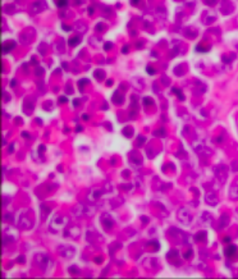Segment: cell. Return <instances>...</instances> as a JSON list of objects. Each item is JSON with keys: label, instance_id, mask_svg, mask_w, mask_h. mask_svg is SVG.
<instances>
[{"label": "cell", "instance_id": "cell-1", "mask_svg": "<svg viewBox=\"0 0 238 279\" xmlns=\"http://www.w3.org/2000/svg\"><path fill=\"white\" fill-rule=\"evenodd\" d=\"M68 224V218L64 215H54L53 219L50 222V230L54 233H59L63 229H65V227Z\"/></svg>", "mask_w": 238, "mask_h": 279}, {"label": "cell", "instance_id": "cell-2", "mask_svg": "<svg viewBox=\"0 0 238 279\" xmlns=\"http://www.w3.org/2000/svg\"><path fill=\"white\" fill-rule=\"evenodd\" d=\"M95 211H96V207L94 206V205H82V204H78L77 206L73 209V214L77 218H79V216L85 215V216H92L95 214Z\"/></svg>", "mask_w": 238, "mask_h": 279}, {"label": "cell", "instance_id": "cell-3", "mask_svg": "<svg viewBox=\"0 0 238 279\" xmlns=\"http://www.w3.org/2000/svg\"><path fill=\"white\" fill-rule=\"evenodd\" d=\"M214 174H215V178L219 181V183L224 185L227 178H228V167L223 163L217 164L214 167Z\"/></svg>", "mask_w": 238, "mask_h": 279}, {"label": "cell", "instance_id": "cell-4", "mask_svg": "<svg viewBox=\"0 0 238 279\" xmlns=\"http://www.w3.org/2000/svg\"><path fill=\"white\" fill-rule=\"evenodd\" d=\"M177 218L179 220V223H182L183 225H189L193 220L192 214L189 212V210L187 207H181L177 212Z\"/></svg>", "mask_w": 238, "mask_h": 279}, {"label": "cell", "instance_id": "cell-5", "mask_svg": "<svg viewBox=\"0 0 238 279\" xmlns=\"http://www.w3.org/2000/svg\"><path fill=\"white\" fill-rule=\"evenodd\" d=\"M59 254L61 256H64L65 259H71L76 254V248L72 247V246H69V245H63V246L59 247Z\"/></svg>", "mask_w": 238, "mask_h": 279}, {"label": "cell", "instance_id": "cell-6", "mask_svg": "<svg viewBox=\"0 0 238 279\" xmlns=\"http://www.w3.org/2000/svg\"><path fill=\"white\" fill-rule=\"evenodd\" d=\"M17 224L21 227V228L23 229H28L32 227V220L28 218V215H24L23 211L21 212V215L18 216V220H17Z\"/></svg>", "mask_w": 238, "mask_h": 279}, {"label": "cell", "instance_id": "cell-7", "mask_svg": "<svg viewBox=\"0 0 238 279\" xmlns=\"http://www.w3.org/2000/svg\"><path fill=\"white\" fill-rule=\"evenodd\" d=\"M34 37H35V30H34V28H27V30H24V31L19 35V40L24 44V45L30 44L31 40L34 39Z\"/></svg>", "mask_w": 238, "mask_h": 279}, {"label": "cell", "instance_id": "cell-8", "mask_svg": "<svg viewBox=\"0 0 238 279\" xmlns=\"http://www.w3.org/2000/svg\"><path fill=\"white\" fill-rule=\"evenodd\" d=\"M46 9H47V4L45 3V0H36L34 4L31 5V12L34 14L41 13L42 10H46Z\"/></svg>", "mask_w": 238, "mask_h": 279}, {"label": "cell", "instance_id": "cell-9", "mask_svg": "<svg viewBox=\"0 0 238 279\" xmlns=\"http://www.w3.org/2000/svg\"><path fill=\"white\" fill-rule=\"evenodd\" d=\"M218 196L217 193L213 192V191H209V192L205 193V202L207 205H210V206H215V205L218 204Z\"/></svg>", "mask_w": 238, "mask_h": 279}, {"label": "cell", "instance_id": "cell-10", "mask_svg": "<svg viewBox=\"0 0 238 279\" xmlns=\"http://www.w3.org/2000/svg\"><path fill=\"white\" fill-rule=\"evenodd\" d=\"M35 261L36 264L41 268V269L45 270L46 269V266L49 265V263H50V260L49 258H47L46 255H36V258H35Z\"/></svg>", "mask_w": 238, "mask_h": 279}, {"label": "cell", "instance_id": "cell-11", "mask_svg": "<svg viewBox=\"0 0 238 279\" xmlns=\"http://www.w3.org/2000/svg\"><path fill=\"white\" fill-rule=\"evenodd\" d=\"M229 197L232 200H237L238 201V178H236L232 183L229 188Z\"/></svg>", "mask_w": 238, "mask_h": 279}, {"label": "cell", "instance_id": "cell-12", "mask_svg": "<svg viewBox=\"0 0 238 279\" xmlns=\"http://www.w3.org/2000/svg\"><path fill=\"white\" fill-rule=\"evenodd\" d=\"M195 151L199 154L200 156H206V157H209V156H211V154H213V151H211L210 149H207L206 146L205 145H200V146H196L195 147Z\"/></svg>", "mask_w": 238, "mask_h": 279}, {"label": "cell", "instance_id": "cell-13", "mask_svg": "<svg viewBox=\"0 0 238 279\" xmlns=\"http://www.w3.org/2000/svg\"><path fill=\"white\" fill-rule=\"evenodd\" d=\"M202 19H204L205 24H211L215 19H217V14H215L214 12H211V10H207V12H205Z\"/></svg>", "mask_w": 238, "mask_h": 279}, {"label": "cell", "instance_id": "cell-14", "mask_svg": "<svg viewBox=\"0 0 238 279\" xmlns=\"http://www.w3.org/2000/svg\"><path fill=\"white\" fill-rule=\"evenodd\" d=\"M101 223H102V225L105 227V229H110L113 225H114V222H113V219L109 216L108 214H105V215H102L101 216Z\"/></svg>", "mask_w": 238, "mask_h": 279}, {"label": "cell", "instance_id": "cell-15", "mask_svg": "<svg viewBox=\"0 0 238 279\" xmlns=\"http://www.w3.org/2000/svg\"><path fill=\"white\" fill-rule=\"evenodd\" d=\"M213 222V216H211L210 212H202L200 216V223L201 224H205V225H207V224H210V223Z\"/></svg>", "mask_w": 238, "mask_h": 279}, {"label": "cell", "instance_id": "cell-16", "mask_svg": "<svg viewBox=\"0 0 238 279\" xmlns=\"http://www.w3.org/2000/svg\"><path fill=\"white\" fill-rule=\"evenodd\" d=\"M236 254H237V247H236V246H233V245L227 246V248H225V255L228 256L229 259H233L234 256H236Z\"/></svg>", "mask_w": 238, "mask_h": 279}, {"label": "cell", "instance_id": "cell-17", "mask_svg": "<svg viewBox=\"0 0 238 279\" xmlns=\"http://www.w3.org/2000/svg\"><path fill=\"white\" fill-rule=\"evenodd\" d=\"M100 196H101V190L97 188V187H95V188H92V190L90 191L89 199H90V200H96V199H99Z\"/></svg>", "mask_w": 238, "mask_h": 279}, {"label": "cell", "instance_id": "cell-18", "mask_svg": "<svg viewBox=\"0 0 238 279\" xmlns=\"http://www.w3.org/2000/svg\"><path fill=\"white\" fill-rule=\"evenodd\" d=\"M228 223H229V218H228V216H227L225 214H223V215L220 216V220H219V223H218V224H219L218 228H219V229H223L224 227L228 225Z\"/></svg>", "mask_w": 238, "mask_h": 279}, {"label": "cell", "instance_id": "cell-19", "mask_svg": "<svg viewBox=\"0 0 238 279\" xmlns=\"http://www.w3.org/2000/svg\"><path fill=\"white\" fill-rule=\"evenodd\" d=\"M195 86H196V94L197 95H201V94H204L205 91H206V86L202 85V83L200 82V81H196L195 82Z\"/></svg>", "mask_w": 238, "mask_h": 279}, {"label": "cell", "instance_id": "cell-20", "mask_svg": "<svg viewBox=\"0 0 238 279\" xmlns=\"http://www.w3.org/2000/svg\"><path fill=\"white\" fill-rule=\"evenodd\" d=\"M14 46H16V42L14 41H6V42H4L3 50H4V53H8V51H10V49H13Z\"/></svg>", "mask_w": 238, "mask_h": 279}, {"label": "cell", "instance_id": "cell-21", "mask_svg": "<svg viewBox=\"0 0 238 279\" xmlns=\"http://www.w3.org/2000/svg\"><path fill=\"white\" fill-rule=\"evenodd\" d=\"M205 240H206V232H199L195 236V241L196 242H205Z\"/></svg>", "mask_w": 238, "mask_h": 279}, {"label": "cell", "instance_id": "cell-22", "mask_svg": "<svg viewBox=\"0 0 238 279\" xmlns=\"http://www.w3.org/2000/svg\"><path fill=\"white\" fill-rule=\"evenodd\" d=\"M79 41H81V37H79V36H74V37L69 39V45H71L72 47H74V46L78 45Z\"/></svg>", "mask_w": 238, "mask_h": 279}, {"label": "cell", "instance_id": "cell-23", "mask_svg": "<svg viewBox=\"0 0 238 279\" xmlns=\"http://www.w3.org/2000/svg\"><path fill=\"white\" fill-rule=\"evenodd\" d=\"M113 100H114L116 104H122V102H123V96L119 94V91H116V92L114 94V96H113Z\"/></svg>", "mask_w": 238, "mask_h": 279}, {"label": "cell", "instance_id": "cell-24", "mask_svg": "<svg viewBox=\"0 0 238 279\" xmlns=\"http://www.w3.org/2000/svg\"><path fill=\"white\" fill-rule=\"evenodd\" d=\"M94 76H95V78H97L99 81H102V79L105 78V74H104V72H102V71H100V69H97V71H95Z\"/></svg>", "mask_w": 238, "mask_h": 279}, {"label": "cell", "instance_id": "cell-25", "mask_svg": "<svg viewBox=\"0 0 238 279\" xmlns=\"http://www.w3.org/2000/svg\"><path fill=\"white\" fill-rule=\"evenodd\" d=\"M184 35L187 36V37H189V39H193V37H196V36H197V32H196V30L193 31V30H189V28H188V30L184 31Z\"/></svg>", "mask_w": 238, "mask_h": 279}, {"label": "cell", "instance_id": "cell-26", "mask_svg": "<svg viewBox=\"0 0 238 279\" xmlns=\"http://www.w3.org/2000/svg\"><path fill=\"white\" fill-rule=\"evenodd\" d=\"M79 27V30H78V32H82V34H83V32H85L86 31V24L85 23H82V22H77V23H76V28H78Z\"/></svg>", "mask_w": 238, "mask_h": 279}, {"label": "cell", "instance_id": "cell-27", "mask_svg": "<svg viewBox=\"0 0 238 279\" xmlns=\"http://www.w3.org/2000/svg\"><path fill=\"white\" fill-rule=\"evenodd\" d=\"M234 59V54H232L230 57H228V55H223V62L224 63H230Z\"/></svg>", "mask_w": 238, "mask_h": 279}, {"label": "cell", "instance_id": "cell-28", "mask_svg": "<svg viewBox=\"0 0 238 279\" xmlns=\"http://www.w3.org/2000/svg\"><path fill=\"white\" fill-rule=\"evenodd\" d=\"M55 4L59 6V8H61V6H65L68 4V0H55Z\"/></svg>", "mask_w": 238, "mask_h": 279}, {"label": "cell", "instance_id": "cell-29", "mask_svg": "<svg viewBox=\"0 0 238 279\" xmlns=\"http://www.w3.org/2000/svg\"><path fill=\"white\" fill-rule=\"evenodd\" d=\"M129 132H133V129H132L131 127H126V128L123 129V133L126 134L127 137H131V133H129Z\"/></svg>", "mask_w": 238, "mask_h": 279}, {"label": "cell", "instance_id": "cell-30", "mask_svg": "<svg viewBox=\"0 0 238 279\" xmlns=\"http://www.w3.org/2000/svg\"><path fill=\"white\" fill-rule=\"evenodd\" d=\"M217 1H218V0H204L205 4H206V5H210V6L215 5V4H217Z\"/></svg>", "mask_w": 238, "mask_h": 279}, {"label": "cell", "instance_id": "cell-31", "mask_svg": "<svg viewBox=\"0 0 238 279\" xmlns=\"http://www.w3.org/2000/svg\"><path fill=\"white\" fill-rule=\"evenodd\" d=\"M232 169H233L234 172H238V161L234 160L233 163H232Z\"/></svg>", "mask_w": 238, "mask_h": 279}, {"label": "cell", "instance_id": "cell-32", "mask_svg": "<svg viewBox=\"0 0 238 279\" xmlns=\"http://www.w3.org/2000/svg\"><path fill=\"white\" fill-rule=\"evenodd\" d=\"M86 83H87V79H81V81H79V82H78V86H79V89H82V87L85 86Z\"/></svg>", "mask_w": 238, "mask_h": 279}, {"label": "cell", "instance_id": "cell-33", "mask_svg": "<svg viewBox=\"0 0 238 279\" xmlns=\"http://www.w3.org/2000/svg\"><path fill=\"white\" fill-rule=\"evenodd\" d=\"M151 102H152V100H151L150 97H146V99H145V104H146V105H151Z\"/></svg>", "mask_w": 238, "mask_h": 279}, {"label": "cell", "instance_id": "cell-34", "mask_svg": "<svg viewBox=\"0 0 238 279\" xmlns=\"http://www.w3.org/2000/svg\"><path fill=\"white\" fill-rule=\"evenodd\" d=\"M147 71H149V74H154L155 73V69H152L151 67H147Z\"/></svg>", "mask_w": 238, "mask_h": 279}, {"label": "cell", "instance_id": "cell-35", "mask_svg": "<svg viewBox=\"0 0 238 279\" xmlns=\"http://www.w3.org/2000/svg\"><path fill=\"white\" fill-rule=\"evenodd\" d=\"M191 254H192V251H191V250H189V251L187 252V254L184 255V256H186V259H189V258H191Z\"/></svg>", "mask_w": 238, "mask_h": 279}, {"label": "cell", "instance_id": "cell-36", "mask_svg": "<svg viewBox=\"0 0 238 279\" xmlns=\"http://www.w3.org/2000/svg\"><path fill=\"white\" fill-rule=\"evenodd\" d=\"M69 271H71V273H78V270H77V269H72V268L69 269Z\"/></svg>", "mask_w": 238, "mask_h": 279}, {"label": "cell", "instance_id": "cell-37", "mask_svg": "<svg viewBox=\"0 0 238 279\" xmlns=\"http://www.w3.org/2000/svg\"><path fill=\"white\" fill-rule=\"evenodd\" d=\"M138 1H140V0H132V4L137 5V4H138Z\"/></svg>", "mask_w": 238, "mask_h": 279}, {"label": "cell", "instance_id": "cell-38", "mask_svg": "<svg viewBox=\"0 0 238 279\" xmlns=\"http://www.w3.org/2000/svg\"><path fill=\"white\" fill-rule=\"evenodd\" d=\"M110 47H111V44H106V45H105V49H110Z\"/></svg>", "mask_w": 238, "mask_h": 279}, {"label": "cell", "instance_id": "cell-39", "mask_svg": "<svg viewBox=\"0 0 238 279\" xmlns=\"http://www.w3.org/2000/svg\"><path fill=\"white\" fill-rule=\"evenodd\" d=\"M236 214H237V216H238V209H237V210H236Z\"/></svg>", "mask_w": 238, "mask_h": 279}, {"label": "cell", "instance_id": "cell-40", "mask_svg": "<svg viewBox=\"0 0 238 279\" xmlns=\"http://www.w3.org/2000/svg\"><path fill=\"white\" fill-rule=\"evenodd\" d=\"M237 119H238V118H237Z\"/></svg>", "mask_w": 238, "mask_h": 279}]
</instances>
